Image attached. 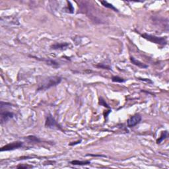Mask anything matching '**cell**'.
Returning <instances> with one entry per match:
<instances>
[{
	"label": "cell",
	"instance_id": "6da1fadb",
	"mask_svg": "<svg viewBox=\"0 0 169 169\" xmlns=\"http://www.w3.org/2000/svg\"><path fill=\"white\" fill-rule=\"evenodd\" d=\"M62 81V78L58 76H53V77H48L44 79V81L42 82V84L38 87V91H45L50 88L54 87L57 84H60Z\"/></svg>",
	"mask_w": 169,
	"mask_h": 169
},
{
	"label": "cell",
	"instance_id": "7a4b0ae2",
	"mask_svg": "<svg viewBox=\"0 0 169 169\" xmlns=\"http://www.w3.org/2000/svg\"><path fill=\"white\" fill-rule=\"evenodd\" d=\"M141 36L145 39L150 41L151 42H154L155 44H160V45H166L167 44V40L166 38L165 37H158V36H153L151 35L148 34H143L141 35Z\"/></svg>",
	"mask_w": 169,
	"mask_h": 169
},
{
	"label": "cell",
	"instance_id": "3957f363",
	"mask_svg": "<svg viewBox=\"0 0 169 169\" xmlns=\"http://www.w3.org/2000/svg\"><path fill=\"white\" fill-rule=\"evenodd\" d=\"M45 126L46 128L51 129H57V130H62V128L60 125L57 124V122L56 121V120L53 118V116H52L50 114H48L46 117V120L45 122Z\"/></svg>",
	"mask_w": 169,
	"mask_h": 169
},
{
	"label": "cell",
	"instance_id": "277c9868",
	"mask_svg": "<svg viewBox=\"0 0 169 169\" xmlns=\"http://www.w3.org/2000/svg\"><path fill=\"white\" fill-rule=\"evenodd\" d=\"M141 116L139 114L133 115V116H131V118H129L128 122H127V125L129 128H133V127L136 126L137 124H139L141 121Z\"/></svg>",
	"mask_w": 169,
	"mask_h": 169
},
{
	"label": "cell",
	"instance_id": "5b68a950",
	"mask_svg": "<svg viewBox=\"0 0 169 169\" xmlns=\"http://www.w3.org/2000/svg\"><path fill=\"white\" fill-rule=\"evenodd\" d=\"M23 143L21 141H15L10 143L7 144V145H5V146L2 147L1 149V151H11V150L16 149H19V148L23 146Z\"/></svg>",
	"mask_w": 169,
	"mask_h": 169
},
{
	"label": "cell",
	"instance_id": "8992f818",
	"mask_svg": "<svg viewBox=\"0 0 169 169\" xmlns=\"http://www.w3.org/2000/svg\"><path fill=\"white\" fill-rule=\"evenodd\" d=\"M13 112H9L7 110H1V112H0V121H1V124H3V123L7 122L8 120L13 118Z\"/></svg>",
	"mask_w": 169,
	"mask_h": 169
},
{
	"label": "cell",
	"instance_id": "52a82bcc",
	"mask_svg": "<svg viewBox=\"0 0 169 169\" xmlns=\"http://www.w3.org/2000/svg\"><path fill=\"white\" fill-rule=\"evenodd\" d=\"M130 60H131V63H133V64H134V65H136V66L142 68V69H145V68L148 67L147 65H145V63H142V62H141L140 61L137 60H136V58H134L133 57H130Z\"/></svg>",
	"mask_w": 169,
	"mask_h": 169
},
{
	"label": "cell",
	"instance_id": "ba28073f",
	"mask_svg": "<svg viewBox=\"0 0 169 169\" xmlns=\"http://www.w3.org/2000/svg\"><path fill=\"white\" fill-rule=\"evenodd\" d=\"M73 165H87L91 164V162L89 160H72L70 162Z\"/></svg>",
	"mask_w": 169,
	"mask_h": 169
},
{
	"label": "cell",
	"instance_id": "9c48e42d",
	"mask_svg": "<svg viewBox=\"0 0 169 169\" xmlns=\"http://www.w3.org/2000/svg\"><path fill=\"white\" fill-rule=\"evenodd\" d=\"M68 46H69V44L67 43H57L52 46L51 47L52 49L57 50V49H63L64 48H67Z\"/></svg>",
	"mask_w": 169,
	"mask_h": 169
},
{
	"label": "cell",
	"instance_id": "30bf717a",
	"mask_svg": "<svg viewBox=\"0 0 169 169\" xmlns=\"http://www.w3.org/2000/svg\"><path fill=\"white\" fill-rule=\"evenodd\" d=\"M168 134V133L167 131H163L161 133V135H160V137H159V138H158V139L157 140V143L159 144V143H160L161 142H163V141L165 140L166 137H167Z\"/></svg>",
	"mask_w": 169,
	"mask_h": 169
},
{
	"label": "cell",
	"instance_id": "8fae6325",
	"mask_svg": "<svg viewBox=\"0 0 169 169\" xmlns=\"http://www.w3.org/2000/svg\"><path fill=\"white\" fill-rule=\"evenodd\" d=\"M100 3L103 4V5H104V7H106L107 8H109V9H111L112 10H114V11H118V9H116V7H115L114 5H112V4H110V3H109L108 2H106V1H101L100 2Z\"/></svg>",
	"mask_w": 169,
	"mask_h": 169
},
{
	"label": "cell",
	"instance_id": "7c38bea8",
	"mask_svg": "<svg viewBox=\"0 0 169 169\" xmlns=\"http://www.w3.org/2000/svg\"><path fill=\"white\" fill-rule=\"evenodd\" d=\"M112 80L113 82H116V83H124L125 81V80H124V79L118 77V76H114L112 77Z\"/></svg>",
	"mask_w": 169,
	"mask_h": 169
},
{
	"label": "cell",
	"instance_id": "4fadbf2b",
	"mask_svg": "<svg viewBox=\"0 0 169 169\" xmlns=\"http://www.w3.org/2000/svg\"><path fill=\"white\" fill-rule=\"evenodd\" d=\"M27 139H29V140H30V141H32V142H39L40 141V139H38V138H37L36 137H35V136H28V137H27Z\"/></svg>",
	"mask_w": 169,
	"mask_h": 169
},
{
	"label": "cell",
	"instance_id": "5bb4252c",
	"mask_svg": "<svg viewBox=\"0 0 169 169\" xmlns=\"http://www.w3.org/2000/svg\"><path fill=\"white\" fill-rule=\"evenodd\" d=\"M67 3H68L67 7H68V9H69V12L72 13H73V10H74L73 7V5H71V3H70V2H67Z\"/></svg>",
	"mask_w": 169,
	"mask_h": 169
},
{
	"label": "cell",
	"instance_id": "9a60e30c",
	"mask_svg": "<svg viewBox=\"0 0 169 169\" xmlns=\"http://www.w3.org/2000/svg\"><path fill=\"white\" fill-rule=\"evenodd\" d=\"M99 104H100V105H103L104 106V107H106V108H109L108 105L106 103V102L104 101V100L103 99V98H100V101H99Z\"/></svg>",
	"mask_w": 169,
	"mask_h": 169
},
{
	"label": "cell",
	"instance_id": "2e32d148",
	"mask_svg": "<svg viewBox=\"0 0 169 169\" xmlns=\"http://www.w3.org/2000/svg\"><path fill=\"white\" fill-rule=\"evenodd\" d=\"M81 142V140H80V141H77V142H75V143H70L69 144V145H77V144H79V143H80Z\"/></svg>",
	"mask_w": 169,
	"mask_h": 169
},
{
	"label": "cell",
	"instance_id": "e0dca14e",
	"mask_svg": "<svg viewBox=\"0 0 169 169\" xmlns=\"http://www.w3.org/2000/svg\"><path fill=\"white\" fill-rule=\"evenodd\" d=\"M140 79V80H141V81H143L149 82V83H153V82L151 81V80H149V79H148V80H147V79Z\"/></svg>",
	"mask_w": 169,
	"mask_h": 169
},
{
	"label": "cell",
	"instance_id": "ac0fdd59",
	"mask_svg": "<svg viewBox=\"0 0 169 169\" xmlns=\"http://www.w3.org/2000/svg\"><path fill=\"white\" fill-rule=\"evenodd\" d=\"M28 167H30V166H23V165H19L18 166H17V168H28Z\"/></svg>",
	"mask_w": 169,
	"mask_h": 169
}]
</instances>
